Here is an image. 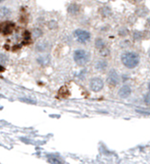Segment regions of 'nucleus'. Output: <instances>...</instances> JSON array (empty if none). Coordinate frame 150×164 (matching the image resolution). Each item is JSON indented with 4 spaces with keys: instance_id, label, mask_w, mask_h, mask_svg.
Wrapping results in <instances>:
<instances>
[{
    "instance_id": "f257e3e1",
    "label": "nucleus",
    "mask_w": 150,
    "mask_h": 164,
    "mask_svg": "<svg viewBox=\"0 0 150 164\" xmlns=\"http://www.w3.org/2000/svg\"><path fill=\"white\" fill-rule=\"evenodd\" d=\"M122 62L128 68H134L139 64L140 57L135 52H125L122 55Z\"/></svg>"
},
{
    "instance_id": "f03ea898",
    "label": "nucleus",
    "mask_w": 150,
    "mask_h": 164,
    "mask_svg": "<svg viewBox=\"0 0 150 164\" xmlns=\"http://www.w3.org/2000/svg\"><path fill=\"white\" fill-rule=\"evenodd\" d=\"M90 59H91V55H90L89 52L85 51V50L79 49L75 51L74 53V59L78 65H85L89 62Z\"/></svg>"
},
{
    "instance_id": "7ed1b4c3",
    "label": "nucleus",
    "mask_w": 150,
    "mask_h": 164,
    "mask_svg": "<svg viewBox=\"0 0 150 164\" xmlns=\"http://www.w3.org/2000/svg\"><path fill=\"white\" fill-rule=\"evenodd\" d=\"M74 35L77 40L80 43L86 42L91 37V35H90L89 32L82 30H75V32H74Z\"/></svg>"
},
{
    "instance_id": "20e7f679",
    "label": "nucleus",
    "mask_w": 150,
    "mask_h": 164,
    "mask_svg": "<svg viewBox=\"0 0 150 164\" xmlns=\"http://www.w3.org/2000/svg\"><path fill=\"white\" fill-rule=\"evenodd\" d=\"M104 82L100 78H93L90 82V88L93 92H99L102 90Z\"/></svg>"
},
{
    "instance_id": "39448f33",
    "label": "nucleus",
    "mask_w": 150,
    "mask_h": 164,
    "mask_svg": "<svg viewBox=\"0 0 150 164\" xmlns=\"http://www.w3.org/2000/svg\"><path fill=\"white\" fill-rule=\"evenodd\" d=\"M107 81H108V84L112 86L118 85L119 83V77L118 73H116L115 70H110V72L108 73Z\"/></svg>"
},
{
    "instance_id": "423d86ee",
    "label": "nucleus",
    "mask_w": 150,
    "mask_h": 164,
    "mask_svg": "<svg viewBox=\"0 0 150 164\" xmlns=\"http://www.w3.org/2000/svg\"><path fill=\"white\" fill-rule=\"evenodd\" d=\"M135 12L138 17L144 18L146 17L149 13V10L144 5H141V6H138V8L135 9Z\"/></svg>"
},
{
    "instance_id": "0eeeda50",
    "label": "nucleus",
    "mask_w": 150,
    "mask_h": 164,
    "mask_svg": "<svg viewBox=\"0 0 150 164\" xmlns=\"http://www.w3.org/2000/svg\"><path fill=\"white\" fill-rule=\"evenodd\" d=\"M131 94V89L129 86L124 85L120 88L119 91V95L122 98H126Z\"/></svg>"
},
{
    "instance_id": "6e6552de",
    "label": "nucleus",
    "mask_w": 150,
    "mask_h": 164,
    "mask_svg": "<svg viewBox=\"0 0 150 164\" xmlns=\"http://www.w3.org/2000/svg\"><path fill=\"white\" fill-rule=\"evenodd\" d=\"M96 68H97L98 70H100V71H103L107 68L108 67V63L105 60H99L96 63Z\"/></svg>"
},
{
    "instance_id": "1a4fd4ad",
    "label": "nucleus",
    "mask_w": 150,
    "mask_h": 164,
    "mask_svg": "<svg viewBox=\"0 0 150 164\" xmlns=\"http://www.w3.org/2000/svg\"><path fill=\"white\" fill-rule=\"evenodd\" d=\"M79 11V6L77 4H71L68 8V12L70 14H77Z\"/></svg>"
},
{
    "instance_id": "9d476101",
    "label": "nucleus",
    "mask_w": 150,
    "mask_h": 164,
    "mask_svg": "<svg viewBox=\"0 0 150 164\" xmlns=\"http://www.w3.org/2000/svg\"><path fill=\"white\" fill-rule=\"evenodd\" d=\"M50 61V57L48 55H44V56H41V57L38 58V62L39 64H41V65H47Z\"/></svg>"
},
{
    "instance_id": "9b49d317",
    "label": "nucleus",
    "mask_w": 150,
    "mask_h": 164,
    "mask_svg": "<svg viewBox=\"0 0 150 164\" xmlns=\"http://www.w3.org/2000/svg\"><path fill=\"white\" fill-rule=\"evenodd\" d=\"M95 46L97 49L100 50L105 47V43L102 38H97L95 41Z\"/></svg>"
},
{
    "instance_id": "f8f14e48",
    "label": "nucleus",
    "mask_w": 150,
    "mask_h": 164,
    "mask_svg": "<svg viewBox=\"0 0 150 164\" xmlns=\"http://www.w3.org/2000/svg\"><path fill=\"white\" fill-rule=\"evenodd\" d=\"M10 14V11L8 8L3 7L0 8V16L1 17H7Z\"/></svg>"
},
{
    "instance_id": "ddd939ff",
    "label": "nucleus",
    "mask_w": 150,
    "mask_h": 164,
    "mask_svg": "<svg viewBox=\"0 0 150 164\" xmlns=\"http://www.w3.org/2000/svg\"><path fill=\"white\" fill-rule=\"evenodd\" d=\"M101 13L103 16H109L111 14V10L110 9V8H108V6L103 7V8L101 9Z\"/></svg>"
},
{
    "instance_id": "4468645a",
    "label": "nucleus",
    "mask_w": 150,
    "mask_h": 164,
    "mask_svg": "<svg viewBox=\"0 0 150 164\" xmlns=\"http://www.w3.org/2000/svg\"><path fill=\"white\" fill-rule=\"evenodd\" d=\"M133 38L135 40H143V32L135 31L133 32Z\"/></svg>"
},
{
    "instance_id": "2eb2a0df",
    "label": "nucleus",
    "mask_w": 150,
    "mask_h": 164,
    "mask_svg": "<svg viewBox=\"0 0 150 164\" xmlns=\"http://www.w3.org/2000/svg\"><path fill=\"white\" fill-rule=\"evenodd\" d=\"M36 48H37V50H38V51H44L46 48V44L44 43H40L38 44L37 45V46H36Z\"/></svg>"
},
{
    "instance_id": "dca6fc26",
    "label": "nucleus",
    "mask_w": 150,
    "mask_h": 164,
    "mask_svg": "<svg viewBox=\"0 0 150 164\" xmlns=\"http://www.w3.org/2000/svg\"><path fill=\"white\" fill-rule=\"evenodd\" d=\"M48 27L50 29V30H55L57 27V23L55 21H49L48 23Z\"/></svg>"
},
{
    "instance_id": "f3484780",
    "label": "nucleus",
    "mask_w": 150,
    "mask_h": 164,
    "mask_svg": "<svg viewBox=\"0 0 150 164\" xmlns=\"http://www.w3.org/2000/svg\"><path fill=\"white\" fill-rule=\"evenodd\" d=\"M8 58L6 55L3 54H0V64H5L7 61H8Z\"/></svg>"
},
{
    "instance_id": "a211bd4d",
    "label": "nucleus",
    "mask_w": 150,
    "mask_h": 164,
    "mask_svg": "<svg viewBox=\"0 0 150 164\" xmlns=\"http://www.w3.org/2000/svg\"><path fill=\"white\" fill-rule=\"evenodd\" d=\"M99 53H100V55L103 56V57H106V56L109 54V50H108L106 47H104V48L99 50Z\"/></svg>"
},
{
    "instance_id": "6ab92c4d",
    "label": "nucleus",
    "mask_w": 150,
    "mask_h": 164,
    "mask_svg": "<svg viewBox=\"0 0 150 164\" xmlns=\"http://www.w3.org/2000/svg\"><path fill=\"white\" fill-rule=\"evenodd\" d=\"M119 33L121 36L124 37V36L127 35V34H129V30H128L127 29H126V28H123V29H122V30H119Z\"/></svg>"
},
{
    "instance_id": "aec40b11",
    "label": "nucleus",
    "mask_w": 150,
    "mask_h": 164,
    "mask_svg": "<svg viewBox=\"0 0 150 164\" xmlns=\"http://www.w3.org/2000/svg\"><path fill=\"white\" fill-rule=\"evenodd\" d=\"M42 32H41V30H39V29H35V30H33V35L35 36V37H41V36L42 35Z\"/></svg>"
},
{
    "instance_id": "412c9836",
    "label": "nucleus",
    "mask_w": 150,
    "mask_h": 164,
    "mask_svg": "<svg viewBox=\"0 0 150 164\" xmlns=\"http://www.w3.org/2000/svg\"><path fill=\"white\" fill-rule=\"evenodd\" d=\"M149 38H150V31H149V30L143 31V39L148 40Z\"/></svg>"
},
{
    "instance_id": "4be33fe9",
    "label": "nucleus",
    "mask_w": 150,
    "mask_h": 164,
    "mask_svg": "<svg viewBox=\"0 0 150 164\" xmlns=\"http://www.w3.org/2000/svg\"><path fill=\"white\" fill-rule=\"evenodd\" d=\"M144 100H145V103L147 105L150 106V94H147L146 95L145 98H144Z\"/></svg>"
},
{
    "instance_id": "5701e85b",
    "label": "nucleus",
    "mask_w": 150,
    "mask_h": 164,
    "mask_svg": "<svg viewBox=\"0 0 150 164\" xmlns=\"http://www.w3.org/2000/svg\"><path fill=\"white\" fill-rule=\"evenodd\" d=\"M21 100H23V101L24 102H27V103H35V101H34V100H30V99H27V98H23L21 99Z\"/></svg>"
},
{
    "instance_id": "b1692460",
    "label": "nucleus",
    "mask_w": 150,
    "mask_h": 164,
    "mask_svg": "<svg viewBox=\"0 0 150 164\" xmlns=\"http://www.w3.org/2000/svg\"><path fill=\"white\" fill-rule=\"evenodd\" d=\"M146 24H147V26L150 28V18H149V19H147V21H146Z\"/></svg>"
},
{
    "instance_id": "393cba45",
    "label": "nucleus",
    "mask_w": 150,
    "mask_h": 164,
    "mask_svg": "<svg viewBox=\"0 0 150 164\" xmlns=\"http://www.w3.org/2000/svg\"><path fill=\"white\" fill-rule=\"evenodd\" d=\"M133 1L135 2H137V3H139L141 2H142L143 0H133Z\"/></svg>"
},
{
    "instance_id": "a878e982",
    "label": "nucleus",
    "mask_w": 150,
    "mask_h": 164,
    "mask_svg": "<svg viewBox=\"0 0 150 164\" xmlns=\"http://www.w3.org/2000/svg\"><path fill=\"white\" fill-rule=\"evenodd\" d=\"M149 91H150V83L149 84Z\"/></svg>"
},
{
    "instance_id": "bb28decb",
    "label": "nucleus",
    "mask_w": 150,
    "mask_h": 164,
    "mask_svg": "<svg viewBox=\"0 0 150 164\" xmlns=\"http://www.w3.org/2000/svg\"><path fill=\"white\" fill-rule=\"evenodd\" d=\"M3 1H5V0H0V3H1L2 2H3Z\"/></svg>"
},
{
    "instance_id": "cd10ccee",
    "label": "nucleus",
    "mask_w": 150,
    "mask_h": 164,
    "mask_svg": "<svg viewBox=\"0 0 150 164\" xmlns=\"http://www.w3.org/2000/svg\"><path fill=\"white\" fill-rule=\"evenodd\" d=\"M149 57H150V52H149Z\"/></svg>"
}]
</instances>
